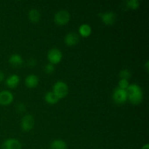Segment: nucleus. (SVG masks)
Listing matches in <instances>:
<instances>
[{
    "instance_id": "nucleus-1",
    "label": "nucleus",
    "mask_w": 149,
    "mask_h": 149,
    "mask_svg": "<svg viewBox=\"0 0 149 149\" xmlns=\"http://www.w3.org/2000/svg\"><path fill=\"white\" fill-rule=\"evenodd\" d=\"M127 95V99L130 100L131 103L134 105H138L142 102L143 91L141 87L136 84H132L128 86L126 90Z\"/></svg>"
},
{
    "instance_id": "nucleus-2",
    "label": "nucleus",
    "mask_w": 149,
    "mask_h": 149,
    "mask_svg": "<svg viewBox=\"0 0 149 149\" xmlns=\"http://www.w3.org/2000/svg\"><path fill=\"white\" fill-rule=\"evenodd\" d=\"M52 92L59 99L63 98L68 95V87L64 81H58L54 84Z\"/></svg>"
},
{
    "instance_id": "nucleus-3",
    "label": "nucleus",
    "mask_w": 149,
    "mask_h": 149,
    "mask_svg": "<svg viewBox=\"0 0 149 149\" xmlns=\"http://www.w3.org/2000/svg\"><path fill=\"white\" fill-rule=\"evenodd\" d=\"M70 20V14L67 10H61L57 12L54 17V21L58 26H64Z\"/></svg>"
},
{
    "instance_id": "nucleus-4",
    "label": "nucleus",
    "mask_w": 149,
    "mask_h": 149,
    "mask_svg": "<svg viewBox=\"0 0 149 149\" xmlns=\"http://www.w3.org/2000/svg\"><path fill=\"white\" fill-rule=\"evenodd\" d=\"M113 100L116 104H123L127 100V95L125 90L116 87L113 93Z\"/></svg>"
},
{
    "instance_id": "nucleus-5",
    "label": "nucleus",
    "mask_w": 149,
    "mask_h": 149,
    "mask_svg": "<svg viewBox=\"0 0 149 149\" xmlns=\"http://www.w3.org/2000/svg\"><path fill=\"white\" fill-rule=\"evenodd\" d=\"M47 58L49 61L50 62L49 63L52 64V65L53 64H58L62 60V52L60 49H57V48H52L48 52Z\"/></svg>"
},
{
    "instance_id": "nucleus-6",
    "label": "nucleus",
    "mask_w": 149,
    "mask_h": 149,
    "mask_svg": "<svg viewBox=\"0 0 149 149\" xmlns=\"http://www.w3.org/2000/svg\"><path fill=\"white\" fill-rule=\"evenodd\" d=\"M34 127V119L31 114H27L21 120V128L24 131H30Z\"/></svg>"
},
{
    "instance_id": "nucleus-7",
    "label": "nucleus",
    "mask_w": 149,
    "mask_h": 149,
    "mask_svg": "<svg viewBox=\"0 0 149 149\" xmlns=\"http://www.w3.org/2000/svg\"><path fill=\"white\" fill-rule=\"evenodd\" d=\"M100 17L102 21L107 26H111L116 20V15L113 12L109 11L100 13Z\"/></svg>"
},
{
    "instance_id": "nucleus-8",
    "label": "nucleus",
    "mask_w": 149,
    "mask_h": 149,
    "mask_svg": "<svg viewBox=\"0 0 149 149\" xmlns=\"http://www.w3.org/2000/svg\"><path fill=\"white\" fill-rule=\"evenodd\" d=\"M13 100V95L11 92L8 90H2L0 92V105L7 106Z\"/></svg>"
},
{
    "instance_id": "nucleus-9",
    "label": "nucleus",
    "mask_w": 149,
    "mask_h": 149,
    "mask_svg": "<svg viewBox=\"0 0 149 149\" xmlns=\"http://www.w3.org/2000/svg\"><path fill=\"white\" fill-rule=\"evenodd\" d=\"M22 145L20 141L15 138L7 139L3 143L2 149H21Z\"/></svg>"
},
{
    "instance_id": "nucleus-10",
    "label": "nucleus",
    "mask_w": 149,
    "mask_h": 149,
    "mask_svg": "<svg viewBox=\"0 0 149 149\" xmlns=\"http://www.w3.org/2000/svg\"><path fill=\"white\" fill-rule=\"evenodd\" d=\"M64 41H65V45H68V46H74V45H77L78 42H79V37L77 33L71 32L65 36Z\"/></svg>"
},
{
    "instance_id": "nucleus-11",
    "label": "nucleus",
    "mask_w": 149,
    "mask_h": 149,
    "mask_svg": "<svg viewBox=\"0 0 149 149\" xmlns=\"http://www.w3.org/2000/svg\"><path fill=\"white\" fill-rule=\"evenodd\" d=\"M25 84L29 88H34L39 84V79L34 74H30L25 79Z\"/></svg>"
},
{
    "instance_id": "nucleus-12",
    "label": "nucleus",
    "mask_w": 149,
    "mask_h": 149,
    "mask_svg": "<svg viewBox=\"0 0 149 149\" xmlns=\"http://www.w3.org/2000/svg\"><path fill=\"white\" fill-rule=\"evenodd\" d=\"M9 63L14 67H20L23 65V60L20 55L13 54L9 58Z\"/></svg>"
},
{
    "instance_id": "nucleus-13",
    "label": "nucleus",
    "mask_w": 149,
    "mask_h": 149,
    "mask_svg": "<svg viewBox=\"0 0 149 149\" xmlns=\"http://www.w3.org/2000/svg\"><path fill=\"white\" fill-rule=\"evenodd\" d=\"M19 81H20V78H19L18 76L16 75V74H13L7 79L6 84L10 88H15L18 85Z\"/></svg>"
},
{
    "instance_id": "nucleus-14",
    "label": "nucleus",
    "mask_w": 149,
    "mask_h": 149,
    "mask_svg": "<svg viewBox=\"0 0 149 149\" xmlns=\"http://www.w3.org/2000/svg\"><path fill=\"white\" fill-rule=\"evenodd\" d=\"M79 31L80 35L83 37H88L92 33V29L91 26L88 24H82L80 26L79 29Z\"/></svg>"
},
{
    "instance_id": "nucleus-15",
    "label": "nucleus",
    "mask_w": 149,
    "mask_h": 149,
    "mask_svg": "<svg viewBox=\"0 0 149 149\" xmlns=\"http://www.w3.org/2000/svg\"><path fill=\"white\" fill-rule=\"evenodd\" d=\"M29 18L32 23H37L41 19V14L39 10L31 9L29 13Z\"/></svg>"
},
{
    "instance_id": "nucleus-16",
    "label": "nucleus",
    "mask_w": 149,
    "mask_h": 149,
    "mask_svg": "<svg viewBox=\"0 0 149 149\" xmlns=\"http://www.w3.org/2000/svg\"><path fill=\"white\" fill-rule=\"evenodd\" d=\"M45 100H46L47 103H49V104H55L58 103L60 99L54 94L53 92H48L45 95Z\"/></svg>"
},
{
    "instance_id": "nucleus-17",
    "label": "nucleus",
    "mask_w": 149,
    "mask_h": 149,
    "mask_svg": "<svg viewBox=\"0 0 149 149\" xmlns=\"http://www.w3.org/2000/svg\"><path fill=\"white\" fill-rule=\"evenodd\" d=\"M66 143L61 139L55 140L50 145L51 149H66Z\"/></svg>"
},
{
    "instance_id": "nucleus-18",
    "label": "nucleus",
    "mask_w": 149,
    "mask_h": 149,
    "mask_svg": "<svg viewBox=\"0 0 149 149\" xmlns=\"http://www.w3.org/2000/svg\"><path fill=\"white\" fill-rule=\"evenodd\" d=\"M125 3H126L127 7L132 10H136L140 6V2L138 0H128V1H126Z\"/></svg>"
},
{
    "instance_id": "nucleus-19",
    "label": "nucleus",
    "mask_w": 149,
    "mask_h": 149,
    "mask_svg": "<svg viewBox=\"0 0 149 149\" xmlns=\"http://www.w3.org/2000/svg\"><path fill=\"white\" fill-rule=\"evenodd\" d=\"M119 77L122 78V79L127 80L131 78V72L128 69H123L119 72Z\"/></svg>"
},
{
    "instance_id": "nucleus-20",
    "label": "nucleus",
    "mask_w": 149,
    "mask_h": 149,
    "mask_svg": "<svg viewBox=\"0 0 149 149\" xmlns=\"http://www.w3.org/2000/svg\"><path fill=\"white\" fill-rule=\"evenodd\" d=\"M129 86V82H128L127 80L125 79H120V81H119V88L122 89V90H127V88Z\"/></svg>"
},
{
    "instance_id": "nucleus-21",
    "label": "nucleus",
    "mask_w": 149,
    "mask_h": 149,
    "mask_svg": "<svg viewBox=\"0 0 149 149\" xmlns=\"http://www.w3.org/2000/svg\"><path fill=\"white\" fill-rule=\"evenodd\" d=\"M54 70H55L54 65H52V64L51 63H49L45 66V72L47 74H51L54 72Z\"/></svg>"
},
{
    "instance_id": "nucleus-22",
    "label": "nucleus",
    "mask_w": 149,
    "mask_h": 149,
    "mask_svg": "<svg viewBox=\"0 0 149 149\" xmlns=\"http://www.w3.org/2000/svg\"><path fill=\"white\" fill-rule=\"evenodd\" d=\"M26 106L23 103H17V106H16V110H17V111L19 112V113H23V112H24L25 111H26Z\"/></svg>"
},
{
    "instance_id": "nucleus-23",
    "label": "nucleus",
    "mask_w": 149,
    "mask_h": 149,
    "mask_svg": "<svg viewBox=\"0 0 149 149\" xmlns=\"http://www.w3.org/2000/svg\"><path fill=\"white\" fill-rule=\"evenodd\" d=\"M36 64V61L34 58H31L29 61V65L30 67H34Z\"/></svg>"
},
{
    "instance_id": "nucleus-24",
    "label": "nucleus",
    "mask_w": 149,
    "mask_h": 149,
    "mask_svg": "<svg viewBox=\"0 0 149 149\" xmlns=\"http://www.w3.org/2000/svg\"><path fill=\"white\" fill-rule=\"evenodd\" d=\"M4 79V74L1 71H0V82Z\"/></svg>"
},
{
    "instance_id": "nucleus-25",
    "label": "nucleus",
    "mask_w": 149,
    "mask_h": 149,
    "mask_svg": "<svg viewBox=\"0 0 149 149\" xmlns=\"http://www.w3.org/2000/svg\"><path fill=\"white\" fill-rule=\"evenodd\" d=\"M148 65H149V61H146V64H145V66H146V70L147 71H148Z\"/></svg>"
},
{
    "instance_id": "nucleus-26",
    "label": "nucleus",
    "mask_w": 149,
    "mask_h": 149,
    "mask_svg": "<svg viewBox=\"0 0 149 149\" xmlns=\"http://www.w3.org/2000/svg\"><path fill=\"white\" fill-rule=\"evenodd\" d=\"M142 149H149V145L148 143L146 144L145 146H143V147Z\"/></svg>"
},
{
    "instance_id": "nucleus-27",
    "label": "nucleus",
    "mask_w": 149,
    "mask_h": 149,
    "mask_svg": "<svg viewBox=\"0 0 149 149\" xmlns=\"http://www.w3.org/2000/svg\"><path fill=\"white\" fill-rule=\"evenodd\" d=\"M97 149H99V148H97Z\"/></svg>"
}]
</instances>
